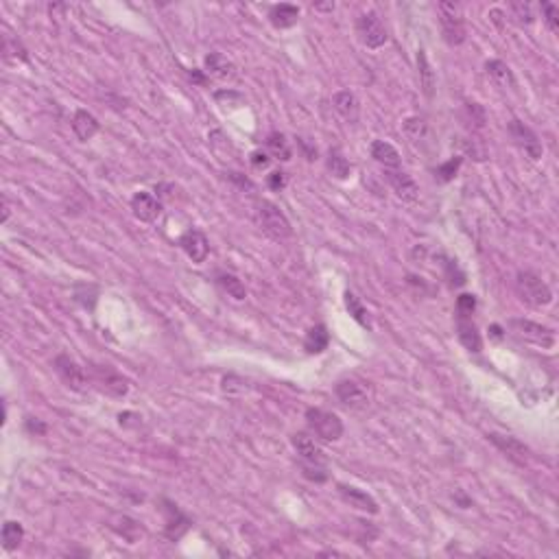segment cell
Listing matches in <instances>:
<instances>
[{
	"instance_id": "obj_1",
	"label": "cell",
	"mask_w": 559,
	"mask_h": 559,
	"mask_svg": "<svg viewBox=\"0 0 559 559\" xmlns=\"http://www.w3.org/2000/svg\"><path fill=\"white\" fill-rule=\"evenodd\" d=\"M254 216H256V223L258 228L273 240L282 243L287 238L293 236V228L287 218V214L280 210L275 204L271 201H258L256 210H254Z\"/></svg>"
},
{
	"instance_id": "obj_2",
	"label": "cell",
	"mask_w": 559,
	"mask_h": 559,
	"mask_svg": "<svg viewBox=\"0 0 559 559\" xmlns=\"http://www.w3.org/2000/svg\"><path fill=\"white\" fill-rule=\"evenodd\" d=\"M516 293L520 299L533 309H544L553 304V291L544 280L533 271H518L516 273Z\"/></svg>"
},
{
	"instance_id": "obj_3",
	"label": "cell",
	"mask_w": 559,
	"mask_h": 559,
	"mask_svg": "<svg viewBox=\"0 0 559 559\" xmlns=\"http://www.w3.org/2000/svg\"><path fill=\"white\" fill-rule=\"evenodd\" d=\"M306 424H309L311 433L326 441V443H332V441H339L343 437V422L339 415H334L330 411H323V409H309L306 411Z\"/></svg>"
},
{
	"instance_id": "obj_4",
	"label": "cell",
	"mask_w": 559,
	"mask_h": 559,
	"mask_svg": "<svg viewBox=\"0 0 559 559\" xmlns=\"http://www.w3.org/2000/svg\"><path fill=\"white\" fill-rule=\"evenodd\" d=\"M439 24H441V35L448 46H461L467 38V29L461 16V7L457 3H439Z\"/></svg>"
},
{
	"instance_id": "obj_5",
	"label": "cell",
	"mask_w": 559,
	"mask_h": 559,
	"mask_svg": "<svg viewBox=\"0 0 559 559\" xmlns=\"http://www.w3.org/2000/svg\"><path fill=\"white\" fill-rule=\"evenodd\" d=\"M334 396L350 411H365L372 404V394L365 382L356 378H343L334 384Z\"/></svg>"
},
{
	"instance_id": "obj_6",
	"label": "cell",
	"mask_w": 559,
	"mask_h": 559,
	"mask_svg": "<svg viewBox=\"0 0 559 559\" xmlns=\"http://www.w3.org/2000/svg\"><path fill=\"white\" fill-rule=\"evenodd\" d=\"M88 378L99 391L111 398H125L129 394V380L109 365H92Z\"/></svg>"
},
{
	"instance_id": "obj_7",
	"label": "cell",
	"mask_w": 559,
	"mask_h": 559,
	"mask_svg": "<svg viewBox=\"0 0 559 559\" xmlns=\"http://www.w3.org/2000/svg\"><path fill=\"white\" fill-rule=\"evenodd\" d=\"M356 35L367 48H382L389 40L382 18L376 11H365L356 18Z\"/></svg>"
},
{
	"instance_id": "obj_8",
	"label": "cell",
	"mask_w": 559,
	"mask_h": 559,
	"mask_svg": "<svg viewBox=\"0 0 559 559\" xmlns=\"http://www.w3.org/2000/svg\"><path fill=\"white\" fill-rule=\"evenodd\" d=\"M507 131H509V135H511V140H514V145H516L528 160L538 162V160L542 157L544 147H542L540 138H538V133H536L533 129L526 127L522 121L514 118V121H509Z\"/></svg>"
},
{
	"instance_id": "obj_9",
	"label": "cell",
	"mask_w": 559,
	"mask_h": 559,
	"mask_svg": "<svg viewBox=\"0 0 559 559\" xmlns=\"http://www.w3.org/2000/svg\"><path fill=\"white\" fill-rule=\"evenodd\" d=\"M52 370L57 372V376L62 378V382L72 389V391H86L88 384V374L83 370L74 358H70L68 354H57L52 358Z\"/></svg>"
},
{
	"instance_id": "obj_10",
	"label": "cell",
	"mask_w": 559,
	"mask_h": 559,
	"mask_svg": "<svg viewBox=\"0 0 559 559\" xmlns=\"http://www.w3.org/2000/svg\"><path fill=\"white\" fill-rule=\"evenodd\" d=\"M509 328L516 337L528 341V343H536V345H542L546 350H550L555 345V332L542 323H536V321H528V319H511L509 321Z\"/></svg>"
},
{
	"instance_id": "obj_11",
	"label": "cell",
	"mask_w": 559,
	"mask_h": 559,
	"mask_svg": "<svg viewBox=\"0 0 559 559\" xmlns=\"http://www.w3.org/2000/svg\"><path fill=\"white\" fill-rule=\"evenodd\" d=\"M162 511H164V518H166V524H164V538L169 540V542H179L186 533H188V528H190V518L184 516L179 511V507L175 505V502L171 500H166L162 498Z\"/></svg>"
},
{
	"instance_id": "obj_12",
	"label": "cell",
	"mask_w": 559,
	"mask_h": 559,
	"mask_svg": "<svg viewBox=\"0 0 559 559\" xmlns=\"http://www.w3.org/2000/svg\"><path fill=\"white\" fill-rule=\"evenodd\" d=\"M487 439L496 445V448L509 457L514 463L518 465H526L528 463V457H531V450L526 445L518 439V437H511V435H500V433H487Z\"/></svg>"
},
{
	"instance_id": "obj_13",
	"label": "cell",
	"mask_w": 559,
	"mask_h": 559,
	"mask_svg": "<svg viewBox=\"0 0 559 559\" xmlns=\"http://www.w3.org/2000/svg\"><path fill=\"white\" fill-rule=\"evenodd\" d=\"M179 247L184 249V254L194 262L201 265L208 260L210 254V243L206 238V234L201 230H186L179 238Z\"/></svg>"
},
{
	"instance_id": "obj_14",
	"label": "cell",
	"mask_w": 559,
	"mask_h": 559,
	"mask_svg": "<svg viewBox=\"0 0 559 559\" xmlns=\"http://www.w3.org/2000/svg\"><path fill=\"white\" fill-rule=\"evenodd\" d=\"M382 171H384L387 184L394 188V192L398 194L402 201H409V204L417 201L419 188H417V184L413 182V177L406 171H402V169H382Z\"/></svg>"
},
{
	"instance_id": "obj_15",
	"label": "cell",
	"mask_w": 559,
	"mask_h": 559,
	"mask_svg": "<svg viewBox=\"0 0 559 559\" xmlns=\"http://www.w3.org/2000/svg\"><path fill=\"white\" fill-rule=\"evenodd\" d=\"M131 212L138 221L145 223H153L155 218H160L162 214V201L155 197L153 192H145L140 190L131 197Z\"/></svg>"
},
{
	"instance_id": "obj_16",
	"label": "cell",
	"mask_w": 559,
	"mask_h": 559,
	"mask_svg": "<svg viewBox=\"0 0 559 559\" xmlns=\"http://www.w3.org/2000/svg\"><path fill=\"white\" fill-rule=\"evenodd\" d=\"M291 443L295 453L299 455V461L301 463H311V465H328V459L323 455V450L315 443V439L306 433H295L291 437Z\"/></svg>"
},
{
	"instance_id": "obj_17",
	"label": "cell",
	"mask_w": 559,
	"mask_h": 559,
	"mask_svg": "<svg viewBox=\"0 0 559 559\" xmlns=\"http://www.w3.org/2000/svg\"><path fill=\"white\" fill-rule=\"evenodd\" d=\"M204 72L216 81H234L238 77L236 72V66L226 57L223 52H210L206 55V60H204Z\"/></svg>"
},
{
	"instance_id": "obj_18",
	"label": "cell",
	"mask_w": 559,
	"mask_h": 559,
	"mask_svg": "<svg viewBox=\"0 0 559 559\" xmlns=\"http://www.w3.org/2000/svg\"><path fill=\"white\" fill-rule=\"evenodd\" d=\"M339 496L341 500L345 502V505L358 509V511H367V514H378V502L367 494V492H362L354 485H339Z\"/></svg>"
},
{
	"instance_id": "obj_19",
	"label": "cell",
	"mask_w": 559,
	"mask_h": 559,
	"mask_svg": "<svg viewBox=\"0 0 559 559\" xmlns=\"http://www.w3.org/2000/svg\"><path fill=\"white\" fill-rule=\"evenodd\" d=\"M457 337H459V343L470 352L483 350L481 332H479L477 323L472 321V317H457Z\"/></svg>"
},
{
	"instance_id": "obj_20",
	"label": "cell",
	"mask_w": 559,
	"mask_h": 559,
	"mask_svg": "<svg viewBox=\"0 0 559 559\" xmlns=\"http://www.w3.org/2000/svg\"><path fill=\"white\" fill-rule=\"evenodd\" d=\"M332 105L337 109V114L345 121V123H358V116H360V105H358V99L354 92L350 90H341L332 96Z\"/></svg>"
},
{
	"instance_id": "obj_21",
	"label": "cell",
	"mask_w": 559,
	"mask_h": 559,
	"mask_svg": "<svg viewBox=\"0 0 559 559\" xmlns=\"http://www.w3.org/2000/svg\"><path fill=\"white\" fill-rule=\"evenodd\" d=\"M101 125L96 121L94 114H90L88 109H77L74 111V116H72V131L74 135L81 140V143H88V140H92L96 133H99Z\"/></svg>"
},
{
	"instance_id": "obj_22",
	"label": "cell",
	"mask_w": 559,
	"mask_h": 559,
	"mask_svg": "<svg viewBox=\"0 0 559 559\" xmlns=\"http://www.w3.org/2000/svg\"><path fill=\"white\" fill-rule=\"evenodd\" d=\"M370 153L382 166V169H400V160L402 157H400L398 149L391 143H387V140H374Z\"/></svg>"
},
{
	"instance_id": "obj_23",
	"label": "cell",
	"mask_w": 559,
	"mask_h": 559,
	"mask_svg": "<svg viewBox=\"0 0 559 559\" xmlns=\"http://www.w3.org/2000/svg\"><path fill=\"white\" fill-rule=\"evenodd\" d=\"M297 20H299V9L295 5L282 3L269 9V22L275 29H291L293 24H297Z\"/></svg>"
},
{
	"instance_id": "obj_24",
	"label": "cell",
	"mask_w": 559,
	"mask_h": 559,
	"mask_svg": "<svg viewBox=\"0 0 559 559\" xmlns=\"http://www.w3.org/2000/svg\"><path fill=\"white\" fill-rule=\"evenodd\" d=\"M109 526L116 531L121 538H125L129 544H135L140 538L145 536V528L140 526V522L131 520L129 516H114L109 522Z\"/></svg>"
},
{
	"instance_id": "obj_25",
	"label": "cell",
	"mask_w": 559,
	"mask_h": 559,
	"mask_svg": "<svg viewBox=\"0 0 559 559\" xmlns=\"http://www.w3.org/2000/svg\"><path fill=\"white\" fill-rule=\"evenodd\" d=\"M328 343H330V332L323 323H317L313 326L309 332H306L304 337V350L309 354H321L328 350Z\"/></svg>"
},
{
	"instance_id": "obj_26",
	"label": "cell",
	"mask_w": 559,
	"mask_h": 559,
	"mask_svg": "<svg viewBox=\"0 0 559 559\" xmlns=\"http://www.w3.org/2000/svg\"><path fill=\"white\" fill-rule=\"evenodd\" d=\"M485 72L489 74V79L496 83L498 88H514L516 86V77L514 70L500 60H489L485 64Z\"/></svg>"
},
{
	"instance_id": "obj_27",
	"label": "cell",
	"mask_w": 559,
	"mask_h": 559,
	"mask_svg": "<svg viewBox=\"0 0 559 559\" xmlns=\"http://www.w3.org/2000/svg\"><path fill=\"white\" fill-rule=\"evenodd\" d=\"M326 169L332 177H337V179H348L350 173H352V164L350 160L343 155L341 149H330L328 151V157H326Z\"/></svg>"
},
{
	"instance_id": "obj_28",
	"label": "cell",
	"mask_w": 559,
	"mask_h": 559,
	"mask_svg": "<svg viewBox=\"0 0 559 559\" xmlns=\"http://www.w3.org/2000/svg\"><path fill=\"white\" fill-rule=\"evenodd\" d=\"M216 284L226 291L230 297H234V299H245L247 297V289H245V284L240 282V280L234 275V273H228V271H218L216 273Z\"/></svg>"
},
{
	"instance_id": "obj_29",
	"label": "cell",
	"mask_w": 559,
	"mask_h": 559,
	"mask_svg": "<svg viewBox=\"0 0 559 559\" xmlns=\"http://www.w3.org/2000/svg\"><path fill=\"white\" fill-rule=\"evenodd\" d=\"M0 540H3V548H5L7 553L16 550V548L22 544V540H24V528H22V524L16 522V520H7V522L3 524V536H0Z\"/></svg>"
},
{
	"instance_id": "obj_30",
	"label": "cell",
	"mask_w": 559,
	"mask_h": 559,
	"mask_svg": "<svg viewBox=\"0 0 559 559\" xmlns=\"http://www.w3.org/2000/svg\"><path fill=\"white\" fill-rule=\"evenodd\" d=\"M417 68H419V83H422V90L428 99H433L435 90V72L428 64V57L424 50H417Z\"/></svg>"
},
{
	"instance_id": "obj_31",
	"label": "cell",
	"mask_w": 559,
	"mask_h": 559,
	"mask_svg": "<svg viewBox=\"0 0 559 559\" xmlns=\"http://www.w3.org/2000/svg\"><path fill=\"white\" fill-rule=\"evenodd\" d=\"M267 149H269V155L275 157V160H282V162H289L291 160V147H289V140L282 135V133H269L267 135Z\"/></svg>"
},
{
	"instance_id": "obj_32",
	"label": "cell",
	"mask_w": 559,
	"mask_h": 559,
	"mask_svg": "<svg viewBox=\"0 0 559 559\" xmlns=\"http://www.w3.org/2000/svg\"><path fill=\"white\" fill-rule=\"evenodd\" d=\"M345 309H348V313L352 315V319H356L362 328H372V321H370V313H367V309L365 306H362V301L352 293V291H348L345 293Z\"/></svg>"
},
{
	"instance_id": "obj_33",
	"label": "cell",
	"mask_w": 559,
	"mask_h": 559,
	"mask_svg": "<svg viewBox=\"0 0 559 559\" xmlns=\"http://www.w3.org/2000/svg\"><path fill=\"white\" fill-rule=\"evenodd\" d=\"M402 129H404V135L411 140V143H415V145H419V143H422V140H426V135H428L426 123H424L422 118H417V116L406 118L404 125H402Z\"/></svg>"
},
{
	"instance_id": "obj_34",
	"label": "cell",
	"mask_w": 559,
	"mask_h": 559,
	"mask_svg": "<svg viewBox=\"0 0 559 559\" xmlns=\"http://www.w3.org/2000/svg\"><path fill=\"white\" fill-rule=\"evenodd\" d=\"M3 57H5V62H9V64H18V62H26V60H29V55H26V48H24L18 40L5 38V42H3Z\"/></svg>"
},
{
	"instance_id": "obj_35",
	"label": "cell",
	"mask_w": 559,
	"mask_h": 559,
	"mask_svg": "<svg viewBox=\"0 0 559 559\" xmlns=\"http://www.w3.org/2000/svg\"><path fill=\"white\" fill-rule=\"evenodd\" d=\"M461 162H463V157H450L448 162H443V164H439L437 169H435V177L439 179V182H453L455 177H457V173H459V166H461Z\"/></svg>"
},
{
	"instance_id": "obj_36",
	"label": "cell",
	"mask_w": 559,
	"mask_h": 559,
	"mask_svg": "<svg viewBox=\"0 0 559 559\" xmlns=\"http://www.w3.org/2000/svg\"><path fill=\"white\" fill-rule=\"evenodd\" d=\"M511 13H514V20L520 24V26H528L536 22V16H533V9H531L528 3H522V0H516V3L509 5Z\"/></svg>"
},
{
	"instance_id": "obj_37",
	"label": "cell",
	"mask_w": 559,
	"mask_h": 559,
	"mask_svg": "<svg viewBox=\"0 0 559 559\" xmlns=\"http://www.w3.org/2000/svg\"><path fill=\"white\" fill-rule=\"evenodd\" d=\"M463 109H465V116H467V121H470L474 127H477V129H483V127H485V109H483L479 103H474V101H465Z\"/></svg>"
},
{
	"instance_id": "obj_38",
	"label": "cell",
	"mask_w": 559,
	"mask_h": 559,
	"mask_svg": "<svg viewBox=\"0 0 559 559\" xmlns=\"http://www.w3.org/2000/svg\"><path fill=\"white\" fill-rule=\"evenodd\" d=\"M301 477L309 479L313 483H326L328 481V465H311V463H301Z\"/></svg>"
},
{
	"instance_id": "obj_39",
	"label": "cell",
	"mask_w": 559,
	"mask_h": 559,
	"mask_svg": "<svg viewBox=\"0 0 559 559\" xmlns=\"http://www.w3.org/2000/svg\"><path fill=\"white\" fill-rule=\"evenodd\" d=\"M443 273H445V280L450 282V287H463L465 284V273L461 271L457 260H445Z\"/></svg>"
},
{
	"instance_id": "obj_40",
	"label": "cell",
	"mask_w": 559,
	"mask_h": 559,
	"mask_svg": "<svg viewBox=\"0 0 559 559\" xmlns=\"http://www.w3.org/2000/svg\"><path fill=\"white\" fill-rule=\"evenodd\" d=\"M477 311V297L472 293H463L457 297V317H472Z\"/></svg>"
},
{
	"instance_id": "obj_41",
	"label": "cell",
	"mask_w": 559,
	"mask_h": 559,
	"mask_svg": "<svg viewBox=\"0 0 559 559\" xmlns=\"http://www.w3.org/2000/svg\"><path fill=\"white\" fill-rule=\"evenodd\" d=\"M542 13H544L546 26L553 33H557L559 31V9L553 3H546V0H544V3H542Z\"/></svg>"
},
{
	"instance_id": "obj_42",
	"label": "cell",
	"mask_w": 559,
	"mask_h": 559,
	"mask_svg": "<svg viewBox=\"0 0 559 559\" xmlns=\"http://www.w3.org/2000/svg\"><path fill=\"white\" fill-rule=\"evenodd\" d=\"M249 162L254 166V171H267L271 166V155L269 151H254L249 155Z\"/></svg>"
},
{
	"instance_id": "obj_43",
	"label": "cell",
	"mask_w": 559,
	"mask_h": 559,
	"mask_svg": "<svg viewBox=\"0 0 559 559\" xmlns=\"http://www.w3.org/2000/svg\"><path fill=\"white\" fill-rule=\"evenodd\" d=\"M463 147H465V151H467V153H472V157H474V160H479V162H483V160L487 157V151H485L483 147H479V140H477V138H472V140H465V143H463Z\"/></svg>"
},
{
	"instance_id": "obj_44",
	"label": "cell",
	"mask_w": 559,
	"mask_h": 559,
	"mask_svg": "<svg viewBox=\"0 0 559 559\" xmlns=\"http://www.w3.org/2000/svg\"><path fill=\"white\" fill-rule=\"evenodd\" d=\"M267 186H269L273 192L284 190V186H287V175H284L282 171H273L271 175H267Z\"/></svg>"
},
{
	"instance_id": "obj_45",
	"label": "cell",
	"mask_w": 559,
	"mask_h": 559,
	"mask_svg": "<svg viewBox=\"0 0 559 559\" xmlns=\"http://www.w3.org/2000/svg\"><path fill=\"white\" fill-rule=\"evenodd\" d=\"M24 428H26V433H31V435H46V431H48L46 424L38 417H26L24 419Z\"/></svg>"
},
{
	"instance_id": "obj_46",
	"label": "cell",
	"mask_w": 559,
	"mask_h": 559,
	"mask_svg": "<svg viewBox=\"0 0 559 559\" xmlns=\"http://www.w3.org/2000/svg\"><path fill=\"white\" fill-rule=\"evenodd\" d=\"M214 99H216V101H223V99H226V101H236L238 105L243 103V96L236 94V92H232V90H221V92L214 94Z\"/></svg>"
},
{
	"instance_id": "obj_47",
	"label": "cell",
	"mask_w": 559,
	"mask_h": 559,
	"mask_svg": "<svg viewBox=\"0 0 559 559\" xmlns=\"http://www.w3.org/2000/svg\"><path fill=\"white\" fill-rule=\"evenodd\" d=\"M230 179H234L243 190L247 188V190H254V184H251L245 175H240V173H230Z\"/></svg>"
},
{
	"instance_id": "obj_48",
	"label": "cell",
	"mask_w": 559,
	"mask_h": 559,
	"mask_svg": "<svg viewBox=\"0 0 559 559\" xmlns=\"http://www.w3.org/2000/svg\"><path fill=\"white\" fill-rule=\"evenodd\" d=\"M190 79H192L194 83H199V86H206V83H208V79L201 74V70H192V72H190Z\"/></svg>"
}]
</instances>
